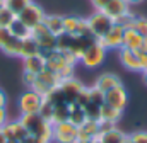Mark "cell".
<instances>
[{
	"label": "cell",
	"mask_w": 147,
	"mask_h": 143,
	"mask_svg": "<svg viewBox=\"0 0 147 143\" xmlns=\"http://www.w3.org/2000/svg\"><path fill=\"white\" fill-rule=\"evenodd\" d=\"M19 121L24 124L26 131L31 136L39 138L43 143H51L53 142V124L50 121H46L39 112L33 114H21Z\"/></svg>",
	"instance_id": "6da1fadb"
},
{
	"label": "cell",
	"mask_w": 147,
	"mask_h": 143,
	"mask_svg": "<svg viewBox=\"0 0 147 143\" xmlns=\"http://www.w3.org/2000/svg\"><path fill=\"white\" fill-rule=\"evenodd\" d=\"M45 56V61H46V68L51 70L53 73H57L62 80L63 78H70L74 77V65L67 63V60L63 58V55L57 49L53 51H48V53H41Z\"/></svg>",
	"instance_id": "7a4b0ae2"
},
{
	"label": "cell",
	"mask_w": 147,
	"mask_h": 143,
	"mask_svg": "<svg viewBox=\"0 0 147 143\" xmlns=\"http://www.w3.org/2000/svg\"><path fill=\"white\" fill-rule=\"evenodd\" d=\"M106 48L99 43V41H94L87 49H86V53L82 55V58L79 60L86 68H89V70H92V68H98V67H101L103 63H105V60H106Z\"/></svg>",
	"instance_id": "3957f363"
},
{
	"label": "cell",
	"mask_w": 147,
	"mask_h": 143,
	"mask_svg": "<svg viewBox=\"0 0 147 143\" xmlns=\"http://www.w3.org/2000/svg\"><path fill=\"white\" fill-rule=\"evenodd\" d=\"M62 82V78L57 75V73H53L51 70H48V68H45L43 72H39L36 75V80H34V84H33V90H36L39 96H46V94H50L53 89H57L58 87V84Z\"/></svg>",
	"instance_id": "277c9868"
},
{
	"label": "cell",
	"mask_w": 147,
	"mask_h": 143,
	"mask_svg": "<svg viewBox=\"0 0 147 143\" xmlns=\"http://www.w3.org/2000/svg\"><path fill=\"white\" fill-rule=\"evenodd\" d=\"M86 21H87V26H89L91 34L94 36L98 41L106 34V33L111 29V26L115 24L110 17H108L105 12H101V10H94V14L89 15Z\"/></svg>",
	"instance_id": "5b68a950"
},
{
	"label": "cell",
	"mask_w": 147,
	"mask_h": 143,
	"mask_svg": "<svg viewBox=\"0 0 147 143\" xmlns=\"http://www.w3.org/2000/svg\"><path fill=\"white\" fill-rule=\"evenodd\" d=\"M43 102V96H39L36 90L33 89H26L19 99H17V109L21 114H33V112H39V107Z\"/></svg>",
	"instance_id": "8992f818"
},
{
	"label": "cell",
	"mask_w": 147,
	"mask_h": 143,
	"mask_svg": "<svg viewBox=\"0 0 147 143\" xmlns=\"http://www.w3.org/2000/svg\"><path fill=\"white\" fill-rule=\"evenodd\" d=\"M31 37L34 39L41 49V53H48L57 49V36L50 33L45 24H38L36 27L31 29Z\"/></svg>",
	"instance_id": "52a82bcc"
},
{
	"label": "cell",
	"mask_w": 147,
	"mask_h": 143,
	"mask_svg": "<svg viewBox=\"0 0 147 143\" xmlns=\"http://www.w3.org/2000/svg\"><path fill=\"white\" fill-rule=\"evenodd\" d=\"M45 10L38 5L36 2H29L19 14H17V19L21 21V22H24L28 27H36L38 24H43V21H45Z\"/></svg>",
	"instance_id": "ba28073f"
},
{
	"label": "cell",
	"mask_w": 147,
	"mask_h": 143,
	"mask_svg": "<svg viewBox=\"0 0 147 143\" xmlns=\"http://www.w3.org/2000/svg\"><path fill=\"white\" fill-rule=\"evenodd\" d=\"M86 85L80 84L75 77H70V78H63L60 84H58V92L62 94V97L65 99L67 104H74L75 102V97L79 96V92L84 89Z\"/></svg>",
	"instance_id": "9c48e42d"
},
{
	"label": "cell",
	"mask_w": 147,
	"mask_h": 143,
	"mask_svg": "<svg viewBox=\"0 0 147 143\" xmlns=\"http://www.w3.org/2000/svg\"><path fill=\"white\" fill-rule=\"evenodd\" d=\"M77 142V126L72 123H57L53 124V143H74Z\"/></svg>",
	"instance_id": "30bf717a"
},
{
	"label": "cell",
	"mask_w": 147,
	"mask_h": 143,
	"mask_svg": "<svg viewBox=\"0 0 147 143\" xmlns=\"http://www.w3.org/2000/svg\"><path fill=\"white\" fill-rule=\"evenodd\" d=\"M105 104H108V106L115 107V109L123 112V109L128 104V92H127L123 84L115 87V89H111V90H108L105 94Z\"/></svg>",
	"instance_id": "8fae6325"
},
{
	"label": "cell",
	"mask_w": 147,
	"mask_h": 143,
	"mask_svg": "<svg viewBox=\"0 0 147 143\" xmlns=\"http://www.w3.org/2000/svg\"><path fill=\"white\" fill-rule=\"evenodd\" d=\"M123 33L125 27L118 22H115L111 26V29L99 39V43L106 48V49H120L123 46Z\"/></svg>",
	"instance_id": "7c38bea8"
},
{
	"label": "cell",
	"mask_w": 147,
	"mask_h": 143,
	"mask_svg": "<svg viewBox=\"0 0 147 143\" xmlns=\"http://www.w3.org/2000/svg\"><path fill=\"white\" fill-rule=\"evenodd\" d=\"M2 133H3V136H5V140L7 142H19L22 143V140L29 135L28 131H26V128H24V124L19 121V119H9L3 126H2Z\"/></svg>",
	"instance_id": "4fadbf2b"
},
{
	"label": "cell",
	"mask_w": 147,
	"mask_h": 143,
	"mask_svg": "<svg viewBox=\"0 0 147 143\" xmlns=\"http://www.w3.org/2000/svg\"><path fill=\"white\" fill-rule=\"evenodd\" d=\"M101 12H105L113 22H120L127 14H130V3L127 0H110Z\"/></svg>",
	"instance_id": "5bb4252c"
},
{
	"label": "cell",
	"mask_w": 147,
	"mask_h": 143,
	"mask_svg": "<svg viewBox=\"0 0 147 143\" xmlns=\"http://www.w3.org/2000/svg\"><path fill=\"white\" fill-rule=\"evenodd\" d=\"M118 58L123 68H127L128 72H140L142 73V67H140V56L139 51H132L127 48H120L118 49Z\"/></svg>",
	"instance_id": "9a60e30c"
},
{
	"label": "cell",
	"mask_w": 147,
	"mask_h": 143,
	"mask_svg": "<svg viewBox=\"0 0 147 143\" xmlns=\"http://www.w3.org/2000/svg\"><path fill=\"white\" fill-rule=\"evenodd\" d=\"M121 48H127L132 51H147V43L134 27H128L123 33V46Z\"/></svg>",
	"instance_id": "2e32d148"
},
{
	"label": "cell",
	"mask_w": 147,
	"mask_h": 143,
	"mask_svg": "<svg viewBox=\"0 0 147 143\" xmlns=\"http://www.w3.org/2000/svg\"><path fill=\"white\" fill-rule=\"evenodd\" d=\"M98 41L94 36H70V44H69V51L72 53L77 60L82 58V55L86 53V49Z\"/></svg>",
	"instance_id": "e0dca14e"
},
{
	"label": "cell",
	"mask_w": 147,
	"mask_h": 143,
	"mask_svg": "<svg viewBox=\"0 0 147 143\" xmlns=\"http://www.w3.org/2000/svg\"><path fill=\"white\" fill-rule=\"evenodd\" d=\"M98 136H99V121L86 119L77 128V140H80V142H92Z\"/></svg>",
	"instance_id": "ac0fdd59"
},
{
	"label": "cell",
	"mask_w": 147,
	"mask_h": 143,
	"mask_svg": "<svg viewBox=\"0 0 147 143\" xmlns=\"http://www.w3.org/2000/svg\"><path fill=\"white\" fill-rule=\"evenodd\" d=\"M118 85H121V80H120V77L118 75H115V73H103V75H99L98 78H96V82H94V87L96 89H99L101 92H108L111 89H115V87H118Z\"/></svg>",
	"instance_id": "d6986e66"
},
{
	"label": "cell",
	"mask_w": 147,
	"mask_h": 143,
	"mask_svg": "<svg viewBox=\"0 0 147 143\" xmlns=\"http://www.w3.org/2000/svg\"><path fill=\"white\" fill-rule=\"evenodd\" d=\"M22 68H24V72H29V73L38 75L39 72H43L45 68H46L45 56L39 53V55H34V56L24 58V60H22Z\"/></svg>",
	"instance_id": "ffe728a7"
},
{
	"label": "cell",
	"mask_w": 147,
	"mask_h": 143,
	"mask_svg": "<svg viewBox=\"0 0 147 143\" xmlns=\"http://www.w3.org/2000/svg\"><path fill=\"white\" fill-rule=\"evenodd\" d=\"M43 24L46 26V29L50 33H53L55 36L63 34V15L58 14H46Z\"/></svg>",
	"instance_id": "44dd1931"
},
{
	"label": "cell",
	"mask_w": 147,
	"mask_h": 143,
	"mask_svg": "<svg viewBox=\"0 0 147 143\" xmlns=\"http://www.w3.org/2000/svg\"><path fill=\"white\" fill-rule=\"evenodd\" d=\"M41 49L38 46V43L33 39V37H28V39H22L21 41V51H19V58H29V56H34V55H39Z\"/></svg>",
	"instance_id": "7402d4cb"
},
{
	"label": "cell",
	"mask_w": 147,
	"mask_h": 143,
	"mask_svg": "<svg viewBox=\"0 0 147 143\" xmlns=\"http://www.w3.org/2000/svg\"><path fill=\"white\" fill-rule=\"evenodd\" d=\"M127 136L128 135H125L121 130H118V126H115V128H111L108 131L101 133L99 135V140L103 143H125Z\"/></svg>",
	"instance_id": "603a6c76"
},
{
	"label": "cell",
	"mask_w": 147,
	"mask_h": 143,
	"mask_svg": "<svg viewBox=\"0 0 147 143\" xmlns=\"http://www.w3.org/2000/svg\"><path fill=\"white\" fill-rule=\"evenodd\" d=\"M69 114H70V104H67V102L55 104L53 106V116H51V124L69 121Z\"/></svg>",
	"instance_id": "cb8c5ba5"
},
{
	"label": "cell",
	"mask_w": 147,
	"mask_h": 143,
	"mask_svg": "<svg viewBox=\"0 0 147 143\" xmlns=\"http://www.w3.org/2000/svg\"><path fill=\"white\" fill-rule=\"evenodd\" d=\"M9 31H10V34L14 36L16 39H28V37H31V27H28L24 22H21L19 19H16L12 24H10V27H9Z\"/></svg>",
	"instance_id": "d4e9b609"
},
{
	"label": "cell",
	"mask_w": 147,
	"mask_h": 143,
	"mask_svg": "<svg viewBox=\"0 0 147 143\" xmlns=\"http://www.w3.org/2000/svg\"><path fill=\"white\" fill-rule=\"evenodd\" d=\"M121 111L115 109V107L108 106V104H103L101 106V121H110V123H118L121 119Z\"/></svg>",
	"instance_id": "484cf974"
},
{
	"label": "cell",
	"mask_w": 147,
	"mask_h": 143,
	"mask_svg": "<svg viewBox=\"0 0 147 143\" xmlns=\"http://www.w3.org/2000/svg\"><path fill=\"white\" fill-rule=\"evenodd\" d=\"M87 119L86 112H84V107H79L75 104H70V114H69V123H72L74 126H80L84 121Z\"/></svg>",
	"instance_id": "4316f807"
},
{
	"label": "cell",
	"mask_w": 147,
	"mask_h": 143,
	"mask_svg": "<svg viewBox=\"0 0 147 143\" xmlns=\"http://www.w3.org/2000/svg\"><path fill=\"white\" fill-rule=\"evenodd\" d=\"M79 21H80V17H77V15H63V33L69 36H75Z\"/></svg>",
	"instance_id": "83f0119b"
},
{
	"label": "cell",
	"mask_w": 147,
	"mask_h": 143,
	"mask_svg": "<svg viewBox=\"0 0 147 143\" xmlns=\"http://www.w3.org/2000/svg\"><path fill=\"white\" fill-rule=\"evenodd\" d=\"M17 19V14L9 10L5 5L0 9V27H10V24Z\"/></svg>",
	"instance_id": "f1b7e54d"
},
{
	"label": "cell",
	"mask_w": 147,
	"mask_h": 143,
	"mask_svg": "<svg viewBox=\"0 0 147 143\" xmlns=\"http://www.w3.org/2000/svg\"><path fill=\"white\" fill-rule=\"evenodd\" d=\"M139 34L144 37V41L147 43V17H140V15H135L134 19V26H132Z\"/></svg>",
	"instance_id": "f546056e"
},
{
	"label": "cell",
	"mask_w": 147,
	"mask_h": 143,
	"mask_svg": "<svg viewBox=\"0 0 147 143\" xmlns=\"http://www.w3.org/2000/svg\"><path fill=\"white\" fill-rule=\"evenodd\" d=\"M87 89H89V102L101 107L105 104V92H101V90L96 89L94 85H92V87H87Z\"/></svg>",
	"instance_id": "4dcf8cb0"
},
{
	"label": "cell",
	"mask_w": 147,
	"mask_h": 143,
	"mask_svg": "<svg viewBox=\"0 0 147 143\" xmlns=\"http://www.w3.org/2000/svg\"><path fill=\"white\" fill-rule=\"evenodd\" d=\"M29 2H31V0H3V5H5L9 10H12L14 14H19Z\"/></svg>",
	"instance_id": "1f68e13d"
},
{
	"label": "cell",
	"mask_w": 147,
	"mask_h": 143,
	"mask_svg": "<svg viewBox=\"0 0 147 143\" xmlns=\"http://www.w3.org/2000/svg\"><path fill=\"white\" fill-rule=\"evenodd\" d=\"M84 112L87 116V119H92V121H101V107L96 106V104H87L84 107Z\"/></svg>",
	"instance_id": "d6a6232c"
},
{
	"label": "cell",
	"mask_w": 147,
	"mask_h": 143,
	"mask_svg": "<svg viewBox=\"0 0 147 143\" xmlns=\"http://www.w3.org/2000/svg\"><path fill=\"white\" fill-rule=\"evenodd\" d=\"M39 114H41L46 121H50V123H51V116H53V104H51L48 99H45V97H43V102H41V107H39Z\"/></svg>",
	"instance_id": "836d02e7"
},
{
	"label": "cell",
	"mask_w": 147,
	"mask_h": 143,
	"mask_svg": "<svg viewBox=\"0 0 147 143\" xmlns=\"http://www.w3.org/2000/svg\"><path fill=\"white\" fill-rule=\"evenodd\" d=\"M14 36L10 34L9 27H0V51H3L10 43H12Z\"/></svg>",
	"instance_id": "e575fe53"
},
{
	"label": "cell",
	"mask_w": 147,
	"mask_h": 143,
	"mask_svg": "<svg viewBox=\"0 0 147 143\" xmlns=\"http://www.w3.org/2000/svg\"><path fill=\"white\" fill-rule=\"evenodd\" d=\"M74 104L79 106V107H86L89 104V89H87V87H84V89L79 92V96L75 97V102H74Z\"/></svg>",
	"instance_id": "d590c367"
},
{
	"label": "cell",
	"mask_w": 147,
	"mask_h": 143,
	"mask_svg": "<svg viewBox=\"0 0 147 143\" xmlns=\"http://www.w3.org/2000/svg\"><path fill=\"white\" fill-rule=\"evenodd\" d=\"M75 36H92L91 31H89V26H87V21L80 17L79 21V26H77V34Z\"/></svg>",
	"instance_id": "8d00e7d4"
},
{
	"label": "cell",
	"mask_w": 147,
	"mask_h": 143,
	"mask_svg": "<svg viewBox=\"0 0 147 143\" xmlns=\"http://www.w3.org/2000/svg\"><path fill=\"white\" fill-rule=\"evenodd\" d=\"M128 136L134 143H147V131H135Z\"/></svg>",
	"instance_id": "74e56055"
},
{
	"label": "cell",
	"mask_w": 147,
	"mask_h": 143,
	"mask_svg": "<svg viewBox=\"0 0 147 143\" xmlns=\"http://www.w3.org/2000/svg\"><path fill=\"white\" fill-rule=\"evenodd\" d=\"M34 80H36V75H34V73H29V72H22V82H24V85H26L28 89H31V87H33Z\"/></svg>",
	"instance_id": "f35d334b"
},
{
	"label": "cell",
	"mask_w": 147,
	"mask_h": 143,
	"mask_svg": "<svg viewBox=\"0 0 147 143\" xmlns=\"http://www.w3.org/2000/svg\"><path fill=\"white\" fill-rule=\"evenodd\" d=\"M108 2H110V0H91L94 10H103V9L108 5Z\"/></svg>",
	"instance_id": "ab89813d"
},
{
	"label": "cell",
	"mask_w": 147,
	"mask_h": 143,
	"mask_svg": "<svg viewBox=\"0 0 147 143\" xmlns=\"http://www.w3.org/2000/svg\"><path fill=\"white\" fill-rule=\"evenodd\" d=\"M9 121V112H7V107H0V130L2 126Z\"/></svg>",
	"instance_id": "60d3db41"
},
{
	"label": "cell",
	"mask_w": 147,
	"mask_h": 143,
	"mask_svg": "<svg viewBox=\"0 0 147 143\" xmlns=\"http://www.w3.org/2000/svg\"><path fill=\"white\" fill-rule=\"evenodd\" d=\"M140 56V67H142V73L147 72V51H139Z\"/></svg>",
	"instance_id": "b9f144b4"
},
{
	"label": "cell",
	"mask_w": 147,
	"mask_h": 143,
	"mask_svg": "<svg viewBox=\"0 0 147 143\" xmlns=\"http://www.w3.org/2000/svg\"><path fill=\"white\" fill-rule=\"evenodd\" d=\"M22 143H43L39 138H36V136H31V135H28L24 140H22Z\"/></svg>",
	"instance_id": "7bdbcfd3"
},
{
	"label": "cell",
	"mask_w": 147,
	"mask_h": 143,
	"mask_svg": "<svg viewBox=\"0 0 147 143\" xmlns=\"http://www.w3.org/2000/svg\"><path fill=\"white\" fill-rule=\"evenodd\" d=\"M0 107H7V96L2 89H0Z\"/></svg>",
	"instance_id": "ee69618b"
},
{
	"label": "cell",
	"mask_w": 147,
	"mask_h": 143,
	"mask_svg": "<svg viewBox=\"0 0 147 143\" xmlns=\"http://www.w3.org/2000/svg\"><path fill=\"white\" fill-rule=\"evenodd\" d=\"M7 140H5V136H3V133H2V130H0V143H5Z\"/></svg>",
	"instance_id": "f6af8a7d"
},
{
	"label": "cell",
	"mask_w": 147,
	"mask_h": 143,
	"mask_svg": "<svg viewBox=\"0 0 147 143\" xmlns=\"http://www.w3.org/2000/svg\"><path fill=\"white\" fill-rule=\"evenodd\" d=\"M127 2H128V3H130V5H134V3H140V2H142V0H127Z\"/></svg>",
	"instance_id": "bcb514c9"
},
{
	"label": "cell",
	"mask_w": 147,
	"mask_h": 143,
	"mask_svg": "<svg viewBox=\"0 0 147 143\" xmlns=\"http://www.w3.org/2000/svg\"><path fill=\"white\" fill-rule=\"evenodd\" d=\"M92 143H103V142H101V140H99V136H98V138H94V140H92Z\"/></svg>",
	"instance_id": "7dc6e473"
},
{
	"label": "cell",
	"mask_w": 147,
	"mask_h": 143,
	"mask_svg": "<svg viewBox=\"0 0 147 143\" xmlns=\"http://www.w3.org/2000/svg\"><path fill=\"white\" fill-rule=\"evenodd\" d=\"M125 143H134V142L130 140V136H127V140H125Z\"/></svg>",
	"instance_id": "c3c4849f"
},
{
	"label": "cell",
	"mask_w": 147,
	"mask_h": 143,
	"mask_svg": "<svg viewBox=\"0 0 147 143\" xmlns=\"http://www.w3.org/2000/svg\"><path fill=\"white\" fill-rule=\"evenodd\" d=\"M74 143H92V142H80V140H77V142H74Z\"/></svg>",
	"instance_id": "681fc988"
},
{
	"label": "cell",
	"mask_w": 147,
	"mask_h": 143,
	"mask_svg": "<svg viewBox=\"0 0 147 143\" xmlns=\"http://www.w3.org/2000/svg\"><path fill=\"white\" fill-rule=\"evenodd\" d=\"M144 80H146V84H147V72L144 73Z\"/></svg>",
	"instance_id": "f907efd6"
},
{
	"label": "cell",
	"mask_w": 147,
	"mask_h": 143,
	"mask_svg": "<svg viewBox=\"0 0 147 143\" xmlns=\"http://www.w3.org/2000/svg\"><path fill=\"white\" fill-rule=\"evenodd\" d=\"M2 7H3V0H0V9H2Z\"/></svg>",
	"instance_id": "816d5d0a"
},
{
	"label": "cell",
	"mask_w": 147,
	"mask_h": 143,
	"mask_svg": "<svg viewBox=\"0 0 147 143\" xmlns=\"http://www.w3.org/2000/svg\"><path fill=\"white\" fill-rule=\"evenodd\" d=\"M5 143H19V142H5Z\"/></svg>",
	"instance_id": "f5cc1de1"
}]
</instances>
